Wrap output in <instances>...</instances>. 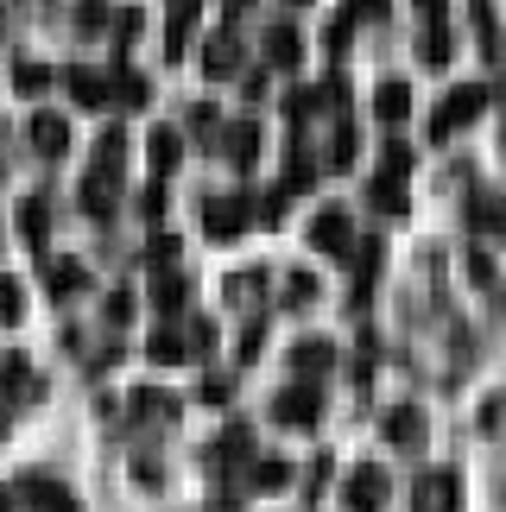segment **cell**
I'll list each match as a JSON object with an SVG mask.
<instances>
[{
  "instance_id": "6da1fadb",
  "label": "cell",
  "mask_w": 506,
  "mask_h": 512,
  "mask_svg": "<svg viewBox=\"0 0 506 512\" xmlns=\"http://www.w3.org/2000/svg\"><path fill=\"white\" fill-rule=\"evenodd\" d=\"M481 108H488V89H481V83H462L450 102L431 114V140H450V133H456V127H469Z\"/></svg>"
},
{
  "instance_id": "7a4b0ae2",
  "label": "cell",
  "mask_w": 506,
  "mask_h": 512,
  "mask_svg": "<svg viewBox=\"0 0 506 512\" xmlns=\"http://www.w3.org/2000/svg\"><path fill=\"white\" fill-rule=\"evenodd\" d=\"M342 506L348 512H380L386 506V468L380 462H361L355 475H348V487H342Z\"/></svg>"
},
{
  "instance_id": "3957f363",
  "label": "cell",
  "mask_w": 506,
  "mask_h": 512,
  "mask_svg": "<svg viewBox=\"0 0 506 512\" xmlns=\"http://www.w3.org/2000/svg\"><path fill=\"white\" fill-rule=\"evenodd\" d=\"M272 418L291 424V430H310L317 424V386H285L279 399H272Z\"/></svg>"
},
{
  "instance_id": "277c9868",
  "label": "cell",
  "mask_w": 506,
  "mask_h": 512,
  "mask_svg": "<svg viewBox=\"0 0 506 512\" xmlns=\"http://www.w3.org/2000/svg\"><path fill=\"white\" fill-rule=\"evenodd\" d=\"M456 500H462V481L450 468H437V475L418 481V512H456Z\"/></svg>"
},
{
  "instance_id": "5b68a950",
  "label": "cell",
  "mask_w": 506,
  "mask_h": 512,
  "mask_svg": "<svg viewBox=\"0 0 506 512\" xmlns=\"http://www.w3.org/2000/svg\"><path fill=\"white\" fill-rule=\"evenodd\" d=\"M19 494H26L38 512H83V506L70 500V487H57V481H45V475H32L26 487H19Z\"/></svg>"
},
{
  "instance_id": "8992f818",
  "label": "cell",
  "mask_w": 506,
  "mask_h": 512,
  "mask_svg": "<svg viewBox=\"0 0 506 512\" xmlns=\"http://www.w3.org/2000/svg\"><path fill=\"white\" fill-rule=\"evenodd\" d=\"M310 241H317L323 253H348V209H323L317 228H310Z\"/></svg>"
},
{
  "instance_id": "52a82bcc",
  "label": "cell",
  "mask_w": 506,
  "mask_h": 512,
  "mask_svg": "<svg viewBox=\"0 0 506 512\" xmlns=\"http://www.w3.org/2000/svg\"><path fill=\"white\" fill-rule=\"evenodd\" d=\"M32 146L45 152V159H57V152L70 146V127H64V114H32Z\"/></svg>"
},
{
  "instance_id": "ba28073f",
  "label": "cell",
  "mask_w": 506,
  "mask_h": 512,
  "mask_svg": "<svg viewBox=\"0 0 506 512\" xmlns=\"http://www.w3.org/2000/svg\"><path fill=\"white\" fill-rule=\"evenodd\" d=\"M241 228H247L241 196H216V203H209V234H216V241H228V234H241Z\"/></svg>"
},
{
  "instance_id": "9c48e42d",
  "label": "cell",
  "mask_w": 506,
  "mask_h": 512,
  "mask_svg": "<svg viewBox=\"0 0 506 512\" xmlns=\"http://www.w3.org/2000/svg\"><path fill=\"white\" fill-rule=\"evenodd\" d=\"M222 152H228L235 165H253V152H260V127H253V121H235V127L222 133Z\"/></svg>"
},
{
  "instance_id": "30bf717a",
  "label": "cell",
  "mask_w": 506,
  "mask_h": 512,
  "mask_svg": "<svg viewBox=\"0 0 506 512\" xmlns=\"http://www.w3.org/2000/svg\"><path fill=\"white\" fill-rule=\"evenodd\" d=\"M146 152H152V171H178V159H184V140H178V127H159Z\"/></svg>"
},
{
  "instance_id": "8fae6325",
  "label": "cell",
  "mask_w": 506,
  "mask_h": 512,
  "mask_svg": "<svg viewBox=\"0 0 506 512\" xmlns=\"http://www.w3.org/2000/svg\"><path fill=\"white\" fill-rule=\"evenodd\" d=\"M45 285H51V298H70V291H83L89 279H83V266H76V260H51L45 266Z\"/></svg>"
},
{
  "instance_id": "7c38bea8",
  "label": "cell",
  "mask_w": 506,
  "mask_h": 512,
  "mask_svg": "<svg viewBox=\"0 0 506 512\" xmlns=\"http://www.w3.org/2000/svg\"><path fill=\"white\" fill-rule=\"evenodd\" d=\"M374 108H380V121H405V114H412V89H405V83H380Z\"/></svg>"
},
{
  "instance_id": "4fadbf2b",
  "label": "cell",
  "mask_w": 506,
  "mask_h": 512,
  "mask_svg": "<svg viewBox=\"0 0 506 512\" xmlns=\"http://www.w3.org/2000/svg\"><path fill=\"white\" fill-rule=\"evenodd\" d=\"M266 57H272L279 70H291V64H298V32H291V26H272V32H266Z\"/></svg>"
},
{
  "instance_id": "5bb4252c",
  "label": "cell",
  "mask_w": 506,
  "mask_h": 512,
  "mask_svg": "<svg viewBox=\"0 0 506 512\" xmlns=\"http://www.w3.org/2000/svg\"><path fill=\"white\" fill-rule=\"evenodd\" d=\"M386 443H418V411L412 405H399V411H386Z\"/></svg>"
},
{
  "instance_id": "9a60e30c",
  "label": "cell",
  "mask_w": 506,
  "mask_h": 512,
  "mask_svg": "<svg viewBox=\"0 0 506 512\" xmlns=\"http://www.w3.org/2000/svg\"><path fill=\"white\" fill-rule=\"evenodd\" d=\"M70 95L83 108H102L108 102V83H102V76H89V70H70Z\"/></svg>"
},
{
  "instance_id": "2e32d148",
  "label": "cell",
  "mask_w": 506,
  "mask_h": 512,
  "mask_svg": "<svg viewBox=\"0 0 506 512\" xmlns=\"http://www.w3.org/2000/svg\"><path fill=\"white\" fill-rule=\"evenodd\" d=\"M203 70H209V76H235V45H228V38H209Z\"/></svg>"
},
{
  "instance_id": "e0dca14e",
  "label": "cell",
  "mask_w": 506,
  "mask_h": 512,
  "mask_svg": "<svg viewBox=\"0 0 506 512\" xmlns=\"http://www.w3.org/2000/svg\"><path fill=\"white\" fill-rule=\"evenodd\" d=\"M152 361H159V367L184 361V336H178V329H159V336H152Z\"/></svg>"
},
{
  "instance_id": "ac0fdd59",
  "label": "cell",
  "mask_w": 506,
  "mask_h": 512,
  "mask_svg": "<svg viewBox=\"0 0 506 512\" xmlns=\"http://www.w3.org/2000/svg\"><path fill=\"white\" fill-rule=\"evenodd\" d=\"M291 481V462H253V487H260V494H272V487H285Z\"/></svg>"
},
{
  "instance_id": "d6986e66",
  "label": "cell",
  "mask_w": 506,
  "mask_h": 512,
  "mask_svg": "<svg viewBox=\"0 0 506 512\" xmlns=\"http://www.w3.org/2000/svg\"><path fill=\"white\" fill-rule=\"evenodd\" d=\"M152 304H159V310H178L184 304V279H178V272H165V279L152 285Z\"/></svg>"
},
{
  "instance_id": "ffe728a7",
  "label": "cell",
  "mask_w": 506,
  "mask_h": 512,
  "mask_svg": "<svg viewBox=\"0 0 506 512\" xmlns=\"http://www.w3.org/2000/svg\"><path fill=\"white\" fill-rule=\"evenodd\" d=\"M19 234H26V241H45V203H38V196L19 209Z\"/></svg>"
},
{
  "instance_id": "44dd1931",
  "label": "cell",
  "mask_w": 506,
  "mask_h": 512,
  "mask_svg": "<svg viewBox=\"0 0 506 512\" xmlns=\"http://www.w3.org/2000/svg\"><path fill=\"white\" fill-rule=\"evenodd\" d=\"M329 165H336V171H348V165H355V127H336V146H329Z\"/></svg>"
},
{
  "instance_id": "7402d4cb",
  "label": "cell",
  "mask_w": 506,
  "mask_h": 512,
  "mask_svg": "<svg viewBox=\"0 0 506 512\" xmlns=\"http://www.w3.org/2000/svg\"><path fill=\"white\" fill-rule=\"evenodd\" d=\"M114 95H121L127 108H146V95H152V89H146V76H121V83H114Z\"/></svg>"
},
{
  "instance_id": "603a6c76",
  "label": "cell",
  "mask_w": 506,
  "mask_h": 512,
  "mask_svg": "<svg viewBox=\"0 0 506 512\" xmlns=\"http://www.w3.org/2000/svg\"><path fill=\"white\" fill-rule=\"evenodd\" d=\"M291 361H298V373H323V361H329V348H323V342H304L298 354H291Z\"/></svg>"
},
{
  "instance_id": "cb8c5ba5",
  "label": "cell",
  "mask_w": 506,
  "mask_h": 512,
  "mask_svg": "<svg viewBox=\"0 0 506 512\" xmlns=\"http://www.w3.org/2000/svg\"><path fill=\"white\" fill-rule=\"evenodd\" d=\"M13 83H19V89H26V95H32V89H45V83H51V76H45V64H19V70H13Z\"/></svg>"
},
{
  "instance_id": "d4e9b609",
  "label": "cell",
  "mask_w": 506,
  "mask_h": 512,
  "mask_svg": "<svg viewBox=\"0 0 506 512\" xmlns=\"http://www.w3.org/2000/svg\"><path fill=\"white\" fill-rule=\"evenodd\" d=\"M0 323H19V285L0 279Z\"/></svg>"
},
{
  "instance_id": "484cf974",
  "label": "cell",
  "mask_w": 506,
  "mask_h": 512,
  "mask_svg": "<svg viewBox=\"0 0 506 512\" xmlns=\"http://www.w3.org/2000/svg\"><path fill=\"white\" fill-rule=\"evenodd\" d=\"M424 57H431V64H443V57H450V32H424Z\"/></svg>"
},
{
  "instance_id": "4316f807",
  "label": "cell",
  "mask_w": 506,
  "mask_h": 512,
  "mask_svg": "<svg viewBox=\"0 0 506 512\" xmlns=\"http://www.w3.org/2000/svg\"><path fill=\"white\" fill-rule=\"evenodd\" d=\"M310 291H317V279H310V272H291V279H285V298H291V304H304Z\"/></svg>"
},
{
  "instance_id": "83f0119b",
  "label": "cell",
  "mask_w": 506,
  "mask_h": 512,
  "mask_svg": "<svg viewBox=\"0 0 506 512\" xmlns=\"http://www.w3.org/2000/svg\"><path fill=\"white\" fill-rule=\"evenodd\" d=\"M133 317V298H127V291H114V298H108V323H127Z\"/></svg>"
},
{
  "instance_id": "f1b7e54d",
  "label": "cell",
  "mask_w": 506,
  "mask_h": 512,
  "mask_svg": "<svg viewBox=\"0 0 506 512\" xmlns=\"http://www.w3.org/2000/svg\"><path fill=\"white\" fill-rule=\"evenodd\" d=\"M374 13H386V0H348V19H374Z\"/></svg>"
},
{
  "instance_id": "f546056e",
  "label": "cell",
  "mask_w": 506,
  "mask_h": 512,
  "mask_svg": "<svg viewBox=\"0 0 506 512\" xmlns=\"http://www.w3.org/2000/svg\"><path fill=\"white\" fill-rule=\"evenodd\" d=\"M0 512H13V494H7V487H0Z\"/></svg>"
},
{
  "instance_id": "4dcf8cb0",
  "label": "cell",
  "mask_w": 506,
  "mask_h": 512,
  "mask_svg": "<svg viewBox=\"0 0 506 512\" xmlns=\"http://www.w3.org/2000/svg\"><path fill=\"white\" fill-rule=\"evenodd\" d=\"M285 7H304V0H285Z\"/></svg>"
},
{
  "instance_id": "1f68e13d",
  "label": "cell",
  "mask_w": 506,
  "mask_h": 512,
  "mask_svg": "<svg viewBox=\"0 0 506 512\" xmlns=\"http://www.w3.org/2000/svg\"><path fill=\"white\" fill-rule=\"evenodd\" d=\"M424 7H437V0H424Z\"/></svg>"
}]
</instances>
